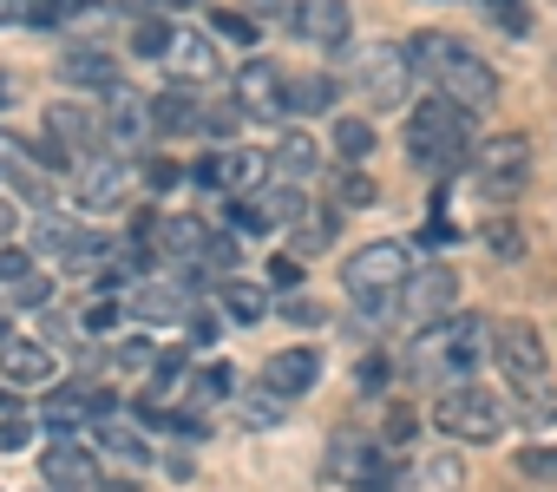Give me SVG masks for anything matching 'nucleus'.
I'll return each mask as SVG.
<instances>
[{
  "label": "nucleus",
  "mask_w": 557,
  "mask_h": 492,
  "mask_svg": "<svg viewBox=\"0 0 557 492\" xmlns=\"http://www.w3.org/2000/svg\"><path fill=\"white\" fill-rule=\"evenodd\" d=\"M335 99H342V79L335 73H302L296 79V112L309 119V112H335Z\"/></svg>",
  "instance_id": "nucleus-34"
},
{
  "label": "nucleus",
  "mask_w": 557,
  "mask_h": 492,
  "mask_svg": "<svg viewBox=\"0 0 557 492\" xmlns=\"http://www.w3.org/2000/svg\"><path fill=\"white\" fill-rule=\"evenodd\" d=\"M34 414H40L47 427H60V433H66V427H79V420H92V427H99V420L112 414V394H106L99 381H60V388H47V394H40V407H34Z\"/></svg>",
  "instance_id": "nucleus-13"
},
{
  "label": "nucleus",
  "mask_w": 557,
  "mask_h": 492,
  "mask_svg": "<svg viewBox=\"0 0 557 492\" xmlns=\"http://www.w3.org/2000/svg\"><path fill=\"white\" fill-rule=\"evenodd\" d=\"M53 348L47 342H34V335H14L8 348H0V381L8 388H53Z\"/></svg>",
  "instance_id": "nucleus-18"
},
{
  "label": "nucleus",
  "mask_w": 557,
  "mask_h": 492,
  "mask_svg": "<svg viewBox=\"0 0 557 492\" xmlns=\"http://www.w3.org/2000/svg\"><path fill=\"white\" fill-rule=\"evenodd\" d=\"M0 303H8V309H47V303H53V276H40V270H34L14 296H0Z\"/></svg>",
  "instance_id": "nucleus-41"
},
{
  "label": "nucleus",
  "mask_w": 557,
  "mask_h": 492,
  "mask_svg": "<svg viewBox=\"0 0 557 492\" xmlns=\"http://www.w3.org/2000/svg\"><path fill=\"white\" fill-rule=\"evenodd\" d=\"M387 440H413V414H407V407L387 414Z\"/></svg>",
  "instance_id": "nucleus-50"
},
{
  "label": "nucleus",
  "mask_w": 557,
  "mask_h": 492,
  "mask_svg": "<svg viewBox=\"0 0 557 492\" xmlns=\"http://www.w3.org/2000/svg\"><path fill=\"white\" fill-rule=\"evenodd\" d=\"M119 316H125V309H119L112 296H92V303H86V329H112Z\"/></svg>",
  "instance_id": "nucleus-48"
},
{
  "label": "nucleus",
  "mask_w": 557,
  "mask_h": 492,
  "mask_svg": "<svg viewBox=\"0 0 557 492\" xmlns=\"http://www.w3.org/2000/svg\"><path fill=\"white\" fill-rule=\"evenodd\" d=\"M236 112L243 119H289L296 112V79L283 60H249L236 73Z\"/></svg>",
  "instance_id": "nucleus-10"
},
{
  "label": "nucleus",
  "mask_w": 557,
  "mask_h": 492,
  "mask_svg": "<svg viewBox=\"0 0 557 492\" xmlns=\"http://www.w3.org/2000/svg\"><path fill=\"white\" fill-rule=\"evenodd\" d=\"M47 138L60 145V151H92V145H106V119L92 112V106H53L47 112ZM99 158V151H92Z\"/></svg>",
  "instance_id": "nucleus-24"
},
{
  "label": "nucleus",
  "mask_w": 557,
  "mask_h": 492,
  "mask_svg": "<svg viewBox=\"0 0 557 492\" xmlns=\"http://www.w3.org/2000/svg\"><path fill=\"white\" fill-rule=\"evenodd\" d=\"M106 145H119V158L132 151V145H145V138H158V119H151V99H138L132 86H119V93H106Z\"/></svg>",
  "instance_id": "nucleus-16"
},
{
  "label": "nucleus",
  "mask_w": 557,
  "mask_h": 492,
  "mask_svg": "<svg viewBox=\"0 0 557 492\" xmlns=\"http://www.w3.org/2000/svg\"><path fill=\"white\" fill-rule=\"evenodd\" d=\"M289 27H296V40L335 53V47H348L355 14H348V0H296V8H289Z\"/></svg>",
  "instance_id": "nucleus-14"
},
{
  "label": "nucleus",
  "mask_w": 557,
  "mask_h": 492,
  "mask_svg": "<svg viewBox=\"0 0 557 492\" xmlns=\"http://www.w3.org/2000/svg\"><path fill=\"white\" fill-rule=\"evenodd\" d=\"M329 145H335V158H342V164H368V158H374V125H368V119H355V112H342V119H335V132H329Z\"/></svg>",
  "instance_id": "nucleus-28"
},
{
  "label": "nucleus",
  "mask_w": 557,
  "mask_h": 492,
  "mask_svg": "<svg viewBox=\"0 0 557 492\" xmlns=\"http://www.w3.org/2000/svg\"><path fill=\"white\" fill-rule=\"evenodd\" d=\"M190 303H197V296H190L184 276H138L125 316H138V322H190V316H197Z\"/></svg>",
  "instance_id": "nucleus-15"
},
{
  "label": "nucleus",
  "mask_w": 557,
  "mask_h": 492,
  "mask_svg": "<svg viewBox=\"0 0 557 492\" xmlns=\"http://www.w3.org/2000/svg\"><path fill=\"white\" fill-rule=\"evenodd\" d=\"M14 164H21V138H8V132H0V184L14 177Z\"/></svg>",
  "instance_id": "nucleus-49"
},
{
  "label": "nucleus",
  "mask_w": 557,
  "mask_h": 492,
  "mask_svg": "<svg viewBox=\"0 0 557 492\" xmlns=\"http://www.w3.org/2000/svg\"><path fill=\"white\" fill-rule=\"evenodd\" d=\"M479 8H485V21H492L498 34H511V40L531 34V8H524V0H479Z\"/></svg>",
  "instance_id": "nucleus-36"
},
{
  "label": "nucleus",
  "mask_w": 557,
  "mask_h": 492,
  "mask_svg": "<svg viewBox=\"0 0 557 492\" xmlns=\"http://www.w3.org/2000/svg\"><path fill=\"white\" fill-rule=\"evenodd\" d=\"M329 190H335V210H368V204H381L374 177H368V171H355V164H342V171L329 177Z\"/></svg>",
  "instance_id": "nucleus-32"
},
{
  "label": "nucleus",
  "mask_w": 557,
  "mask_h": 492,
  "mask_svg": "<svg viewBox=\"0 0 557 492\" xmlns=\"http://www.w3.org/2000/svg\"><path fill=\"white\" fill-rule=\"evenodd\" d=\"M112 368H125V374H145V381H151V374H158V348H151V342H119V348H112Z\"/></svg>",
  "instance_id": "nucleus-39"
},
{
  "label": "nucleus",
  "mask_w": 557,
  "mask_h": 492,
  "mask_svg": "<svg viewBox=\"0 0 557 492\" xmlns=\"http://www.w3.org/2000/svg\"><path fill=\"white\" fill-rule=\"evenodd\" d=\"M171 40H177V27H164L158 14H138V21H132V53H138V60H158V66H164Z\"/></svg>",
  "instance_id": "nucleus-33"
},
{
  "label": "nucleus",
  "mask_w": 557,
  "mask_h": 492,
  "mask_svg": "<svg viewBox=\"0 0 557 492\" xmlns=\"http://www.w3.org/2000/svg\"><path fill=\"white\" fill-rule=\"evenodd\" d=\"M518 472H531V479H557V446H524V453H518Z\"/></svg>",
  "instance_id": "nucleus-45"
},
{
  "label": "nucleus",
  "mask_w": 557,
  "mask_h": 492,
  "mask_svg": "<svg viewBox=\"0 0 557 492\" xmlns=\"http://www.w3.org/2000/svg\"><path fill=\"white\" fill-rule=\"evenodd\" d=\"M472 151H479V138H472V112H459L453 99L426 93V99L407 112V158H413L420 171L446 177V171L472 164Z\"/></svg>",
  "instance_id": "nucleus-2"
},
{
  "label": "nucleus",
  "mask_w": 557,
  "mask_h": 492,
  "mask_svg": "<svg viewBox=\"0 0 557 492\" xmlns=\"http://www.w3.org/2000/svg\"><path fill=\"white\" fill-rule=\"evenodd\" d=\"M400 316H407V322H420V329H433V322L459 316V270H446V263L413 270V276H407V290H400Z\"/></svg>",
  "instance_id": "nucleus-12"
},
{
  "label": "nucleus",
  "mask_w": 557,
  "mask_h": 492,
  "mask_svg": "<svg viewBox=\"0 0 557 492\" xmlns=\"http://www.w3.org/2000/svg\"><path fill=\"white\" fill-rule=\"evenodd\" d=\"M223 316H230V322H262V316H269V290L230 276V283H223Z\"/></svg>",
  "instance_id": "nucleus-31"
},
{
  "label": "nucleus",
  "mask_w": 557,
  "mask_h": 492,
  "mask_svg": "<svg viewBox=\"0 0 557 492\" xmlns=\"http://www.w3.org/2000/svg\"><path fill=\"white\" fill-rule=\"evenodd\" d=\"M34 270H40V263H34L27 250H0V296H14V290H21Z\"/></svg>",
  "instance_id": "nucleus-42"
},
{
  "label": "nucleus",
  "mask_w": 557,
  "mask_h": 492,
  "mask_svg": "<svg viewBox=\"0 0 557 492\" xmlns=\"http://www.w3.org/2000/svg\"><path fill=\"white\" fill-rule=\"evenodd\" d=\"M47 492H53V485H47Z\"/></svg>",
  "instance_id": "nucleus-57"
},
{
  "label": "nucleus",
  "mask_w": 557,
  "mask_h": 492,
  "mask_svg": "<svg viewBox=\"0 0 557 492\" xmlns=\"http://www.w3.org/2000/svg\"><path fill=\"white\" fill-rule=\"evenodd\" d=\"M40 479H47L53 492H92V485H99V466H92V453H86V446L53 440V446L40 453Z\"/></svg>",
  "instance_id": "nucleus-19"
},
{
  "label": "nucleus",
  "mask_w": 557,
  "mask_h": 492,
  "mask_svg": "<svg viewBox=\"0 0 557 492\" xmlns=\"http://www.w3.org/2000/svg\"><path fill=\"white\" fill-rule=\"evenodd\" d=\"M73 243H79V223L73 217H60V210H47V217H34V250H47V257H73Z\"/></svg>",
  "instance_id": "nucleus-30"
},
{
  "label": "nucleus",
  "mask_w": 557,
  "mask_h": 492,
  "mask_svg": "<svg viewBox=\"0 0 557 492\" xmlns=\"http://www.w3.org/2000/svg\"><path fill=\"white\" fill-rule=\"evenodd\" d=\"M92 446H99L106 459H119V466H151V440H145V420L132 427V420L106 414V420L92 427Z\"/></svg>",
  "instance_id": "nucleus-25"
},
{
  "label": "nucleus",
  "mask_w": 557,
  "mask_h": 492,
  "mask_svg": "<svg viewBox=\"0 0 557 492\" xmlns=\"http://www.w3.org/2000/svg\"><path fill=\"white\" fill-rule=\"evenodd\" d=\"M505 420H511L505 394H492V388H479V381L446 388L440 407H433V427H440L446 440H459V446H492V440L505 433Z\"/></svg>",
  "instance_id": "nucleus-4"
},
{
  "label": "nucleus",
  "mask_w": 557,
  "mask_h": 492,
  "mask_svg": "<svg viewBox=\"0 0 557 492\" xmlns=\"http://www.w3.org/2000/svg\"><path fill=\"white\" fill-rule=\"evenodd\" d=\"M60 79L79 86V93H92V86H99V93H119V86H125V79H119V60H112L106 47H66V53H60Z\"/></svg>",
  "instance_id": "nucleus-23"
},
{
  "label": "nucleus",
  "mask_w": 557,
  "mask_h": 492,
  "mask_svg": "<svg viewBox=\"0 0 557 492\" xmlns=\"http://www.w3.org/2000/svg\"><path fill=\"white\" fill-rule=\"evenodd\" d=\"M479 342H485V322L459 309V316H446V322L420 329V335L407 342L400 368H407L413 381H440V388H459V381H466V368L479 361Z\"/></svg>",
  "instance_id": "nucleus-3"
},
{
  "label": "nucleus",
  "mask_w": 557,
  "mask_h": 492,
  "mask_svg": "<svg viewBox=\"0 0 557 492\" xmlns=\"http://www.w3.org/2000/svg\"><path fill=\"white\" fill-rule=\"evenodd\" d=\"M524 177H531V138L524 132H498L472 151V184L485 204H511L524 190Z\"/></svg>",
  "instance_id": "nucleus-6"
},
{
  "label": "nucleus",
  "mask_w": 557,
  "mask_h": 492,
  "mask_svg": "<svg viewBox=\"0 0 557 492\" xmlns=\"http://www.w3.org/2000/svg\"><path fill=\"white\" fill-rule=\"evenodd\" d=\"M8 230H14V210H8V204H0V236H8Z\"/></svg>",
  "instance_id": "nucleus-54"
},
{
  "label": "nucleus",
  "mask_w": 557,
  "mask_h": 492,
  "mask_svg": "<svg viewBox=\"0 0 557 492\" xmlns=\"http://www.w3.org/2000/svg\"><path fill=\"white\" fill-rule=\"evenodd\" d=\"M132 190H138V164H132V158H119V151L79 158L73 204H79L86 217H112V210H125V204H132Z\"/></svg>",
  "instance_id": "nucleus-8"
},
{
  "label": "nucleus",
  "mask_w": 557,
  "mask_h": 492,
  "mask_svg": "<svg viewBox=\"0 0 557 492\" xmlns=\"http://www.w3.org/2000/svg\"><path fill=\"white\" fill-rule=\"evenodd\" d=\"M8 184H14V190H21V197H27V204L40 210V217L53 210V184H47V177H40L34 164H14V177H8Z\"/></svg>",
  "instance_id": "nucleus-38"
},
{
  "label": "nucleus",
  "mask_w": 557,
  "mask_h": 492,
  "mask_svg": "<svg viewBox=\"0 0 557 492\" xmlns=\"http://www.w3.org/2000/svg\"><path fill=\"white\" fill-rule=\"evenodd\" d=\"M459 479H466V466H459L453 453H433V459H420V472H413L420 492H459Z\"/></svg>",
  "instance_id": "nucleus-35"
},
{
  "label": "nucleus",
  "mask_w": 557,
  "mask_h": 492,
  "mask_svg": "<svg viewBox=\"0 0 557 492\" xmlns=\"http://www.w3.org/2000/svg\"><path fill=\"white\" fill-rule=\"evenodd\" d=\"M210 223H197V217H158V230H151V243L171 257V263H184V270H197L203 263V250H210Z\"/></svg>",
  "instance_id": "nucleus-21"
},
{
  "label": "nucleus",
  "mask_w": 557,
  "mask_h": 492,
  "mask_svg": "<svg viewBox=\"0 0 557 492\" xmlns=\"http://www.w3.org/2000/svg\"><path fill=\"white\" fill-rule=\"evenodd\" d=\"M407 276H413V243H400V236H374L342 263V290L361 303H394L407 290Z\"/></svg>",
  "instance_id": "nucleus-5"
},
{
  "label": "nucleus",
  "mask_w": 557,
  "mask_h": 492,
  "mask_svg": "<svg viewBox=\"0 0 557 492\" xmlns=\"http://www.w3.org/2000/svg\"><path fill=\"white\" fill-rule=\"evenodd\" d=\"M485 243H492V257H524L518 223H485Z\"/></svg>",
  "instance_id": "nucleus-46"
},
{
  "label": "nucleus",
  "mask_w": 557,
  "mask_h": 492,
  "mask_svg": "<svg viewBox=\"0 0 557 492\" xmlns=\"http://www.w3.org/2000/svg\"><path fill=\"white\" fill-rule=\"evenodd\" d=\"M296 276H302L296 257H275V263H269V283H296Z\"/></svg>",
  "instance_id": "nucleus-51"
},
{
  "label": "nucleus",
  "mask_w": 557,
  "mask_h": 492,
  "mask_svg": "<svg viewBox=\"0 0 557 492\" xmlns=\"http://www.w3.org/2000/svg\"><path fill=\"white\" fill-rule=\"evenodd\" d=\"M275 316L296 322V329H315V322H322V309H315L309 296H283V303H275Z\"/></svg>",
  "instance_id": "nucleus-47"
},
{
  "label": "nucleus",
  "mask_w": 557,
  "mask_h": 492,
  "mask_svg": "<svg viewBox=\"0 0 557 492\" xmlns=\"http://www.w3.org/2000/svg\"><path fill=\"white\" fill-rule=\"evenodd\" d=\"M243 427H283V394H269L262 381H256V394H243Z\"/></svg>",
  "instance_id": "nucleus-37"
},
{
  "label": "nucleus",
  "mask_w": 557,
  "mask_h": 492,
  "mask_svg": "<svg viewBox=\"0 0 557 492\" xmlns=\"http://www.w3.org/2000/svg\"><path fill=\"white\" fill-rule=\"evenodd\" d=\"M210 27H216V34H230V40H243V47L256 40V21H249V14H236V8H216V14H210Z\"/></svg>",
  "instance_id": "nucleus-44"
},
{
  "label": "nucleus",
  "mask_w": 557,
  "mask_h": 492,
  "mask_svg": "<svg viewBox=\"0 0 557 492\" xmlns=\"http://www.w3.org/2000/svg\"><path fill=\"white\" fill-rule=\"evenodd\" d=\"M190 184L223 190V197H256V190H269V151L223 145V151H210V158H197V164H190Z\"/></svg>",
  "instance_id": "nucleus-9"
},
{
  "label": "nucleus",
  "mask_w": 557,
  "mask_h": 492,
  "mask_svg": "<svg viewBox=\"0 0 557 492\" xmlns=\"http://www.w3.org/2000/svg\"><path fill=\"white\" fill-rule=\"evenodd\" d=\"M256 8H269V0H256Z\"/></svg>",
  "instance_id": "nucleus-56"
},
{
  "label": "nucleus",
  "mask_w": 557,
  "mask_h": 492,
  "mask_svg": "<svg viewBox=\"0 0 557 492\" xmlns=\"http://www.w3.org/2000/svg\"><path fill=\"white\" fill-rule=\"evenodd\" d=\"M322 171V145L309 138V132H283V138H275V151H269V184H309Z\"/></svg>",
  "instance_id": "nucleus-20"
},
{
  "label": "nucleus",
  "mask_w": 557,
  "mask_h": 492,
  "mask_svg": "<svg viewBox=\"0 0 557 492\" xmlns=\"http://www.w3.org/2000/svg\"><path fill=\"white\" fill-rule=\"evenodd\" d=\"M0 446H8V453L27 446V420H0Z\"/></svg>",
  "instance_id": "nucleus-52"
},
{
  "label": "nucleus",
  "mask_w": 557,
  "mask_h": 492,
  "mask_svg": "<svg viewBox=\"0 0 557 492\" xmlns=\"http://www.w3.org/2000/svg\"><path fill=\"white\" fill-rule=\"evenodd\" d=\"M485 342H492V361L505 368L511 388H544L550 381V361H544V342H537L531 322H492Z\"/></svg>",
  "instance_id": "nucleus-11"
},
{
  "label": "nucleus",
  "mask_w": 557,
  "mask_h": 492,
  "mask_svg": "<svg viewBox=\"0 0 557 492\" xmlns=\"http://www.w3.org/2000/svg\"><path fill=\"white\" fill-rule=\"evenodd\" d=\"M335 230H342V210H322V204H309V210L289 223L296 257H322V250H335Z\"/></svg>",
  "instance_id": "nucleus-27"
},
{
  "label": "nucleus",
  "mask_w": 557,
  "mask_h": 492,
  "mask_svg": "<svg viewBox=\"0 0 557 492\" xmlns=\"http://www.w3.org/2000/svg\"><path fill=\"white\" fill-rule=\"evenodd\" d=\"M177 177H190V171H177L171 158H145V164H138V184H145V190H171Z\"/></svg>",
  "instance_id": "nucleus-43"
},
{
  "label": "nucleus",
  "mask_w": 557,
  "mask_h": 492,
  "mask_svg": "<svg viewBox=\"0 0 557 492\" xmlns=\"http://www.w3.org/2000/svg\"><path fill=\"white\" fill-rule=\"evenodd\" d=\"M315 381H322V355H315V348H283V355L262 361V388L283 394V401H302Z\"/></svg>",
  "instance_id": "nucleus-17"
},
{
  "label": "nucleus",
  "mask_w": 557,
  "mask_h": 492,
  "mask_svg": "<svg viewBox=\"0 0 557 492\" xmlns=\"http://www.w3.org/2000/svg\"><path fill=\"white\" fill-rule=\"evenodd\" d=\"M164 73L177 86H210L216 79V40L210 34H177L171 53H164Z\"/></svg>",
  "instance_id": "nucleus-22"
},
{
  "label": "nucleus",
  "mask_w": 557,
  "mask_h": 492,
  "mask_svg": "<svg viewBox=\"0 0 557 492\" xmlns=\"http://www.w3.org/2000/svg\"><path fill=\"white\" fill-rule=\"evenodd\" d=\"M505 407H511V420H524V427H557V388H550V381H544V388H511Z\"/></svg>",
  "instance_id": "nucleus-29"
},
{
  "label": "nucleus",
  "mask_w": 557,
  "mask_h": 492,
  "mask_svg": "<svg viewBox=\"0 0 557 492\" xmlns=\"http://www.w3.org/2000/svg\"><path fill=\"white\" fill-rule=\"evenodd\" d=\"M381 381H387V361H381V355H374V361H361V388H381Z\"/></svg>",
  "instance_id": "nucleus-53"
},
{
  "label": "nucleus",
  "mask_w": 557,
  "mask_h": 492,
  "mask_svg": "<svg viewBox=\"0 0 557 492\" xmlns=\"http://www.w3.org/2000/svg\"><path fill=\"white\" fill-rule=\"evenodd\" d=\"M407 86H413L407 47H394V40L361 47V60H355V93H361L368 112H394V106H407Z\"/></svg>",
  "instance_id": "nucleus-7"
},
{
  "label": "nucleus",
  "mask_w": 557,
  "mask_h": 492,
  "mask_svg": "<svg viewBox=\"0 0 557 492\" xmlns=\"http://www.w3.org/2000/svg\"><path fill=\"white\" fill-rule=\"evenodd\" d=\"M203 93H190V86H171V93H158L151 99V119H158V132L164 138H184V132H203Z\"/></svg>",
  "instance_id": "nucleus-26"
},
{
  "label": "nucleus",
  "mask_w": 557,
  "mask_h": 492,
  "mask_svg": "<svg viewBox=\"0 0 557 492\" xmlns=\"http://www.w3.org/2000/svg\"><path fill=\"white\" fill-rule=\"evenodd\" d=\"M8 99H14V93H8V73H0V106H8Z\"/></svg>",
  "instance_id": "nucleus-55"
},
{
  "label": "nucleus",
  "mask_w": 557,
  "mask_h": 492,
  "mask_svg": "<svg viewBox=\"0 0 557 492\" xmlns=\"http://www.w3.org/2000/svg\"><path fill=\"white\" fill-rule=\"evenodd\" d=\"M407 66H413V79H420L426 93L453 99V106L472 112V119L498 106V73H492L472 47H459L453 34H407Z\"/></svg>",
  "instance_id": "nucleus-1"
},
{
  "label": "nucleus",
  "mask_w": 557,
  "mask_h": 492,
  "mask_svg": "<svg viewBox=\"0 0 557 492\" xmlns=\"http://www.w3.org/2000/svg\"><path fill=\"white\" fill-rule=\"evenodd\" d=\"M53 0H0V27H47Z\"/></svg>",
  "instance_id": "nucleus-40"
}]
</instances>
